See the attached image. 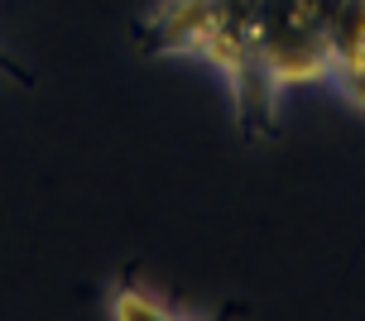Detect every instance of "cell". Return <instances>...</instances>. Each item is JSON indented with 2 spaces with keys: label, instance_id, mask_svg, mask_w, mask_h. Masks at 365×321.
I'll return each mask as SVG.
<instances>
[{
  "label": "cell",
  "instance_id": "4",
  "mask_svg": "<svg viewBox=\"0 0 365 321\" xmlns=\"http://www.w3.org/2000/svg\"><path fill=\"white\" fill-rule=\"evenodd\" d=\"M0 77H10V82H19V87L29 82V77H24V72H19V68H15V63H10L5 53H0Z\"/></svg>",
  "mask_w": 365,
  "mask_h": 321
},
{
  "label": "cell",
  "instance_id": "3",
  "mask_svg": "<svg viewBox=\"0 0 365 321\" xmlns=\"http://www.w3.org/2000/svg\"><path fill=\"white\" fill-rule=\"evenodd\" d=\"M106 317L110 321H192V307L168 302L164 293L145 288L140 278H115L106 293Z\"/></svg>",
  "mask_w": 365,
  "mask_h": 321
},
{
  "label": "cell",
  "instance_id": "1",
  "mask_svg": "<svg viewBox=\"0 0 365 321\" xmlns=\"http://www.w3.org/2000/svg\"><path fill=\"white\" fill-rule=\"evenodd\" d=\"M341 0H159L140 19V48L197 58L231 91L245 140L279 135V106L293 87L331 77V29Z\"/></svg>",
  "mask_w": 365,
  "mask_h": 321
},
{
  "label": "cell",
  "instance_id": "2",
  "mask_svg": "<svg viewBox=\"0 0 365 321\" xmlns=\"http://www.w3.org/2000/svg\"><path fill=\"white\" fill-rule=\"evenodd\" d=\"M327 87L356 110H365V0H341V10H336Z\"/></svg>",
  "mask_w": 365,
  "mask_h": 321
}]
</instances>
